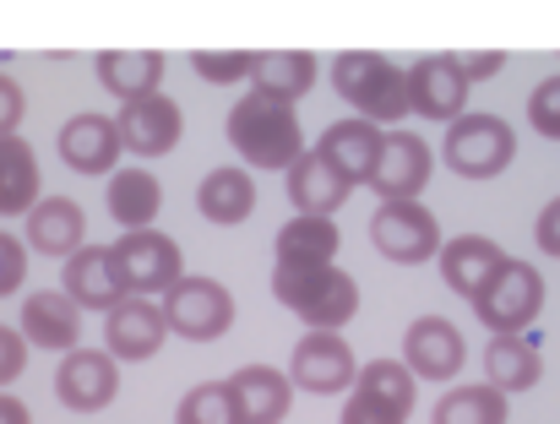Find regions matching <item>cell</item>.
<instances>
[{"mask_svg":"<svg viewBox=\"0 0 560 424\" xmlns=\"http://www.w3.org/2000/svg\"><path fill=\"white\" fill-rule=\"evenodd\" d=\"M338 424H408L397 409H386V403H375L371 392H360V387H349V403H343V420Z\"/></svg>","mask_w":560,"mask_h":424,"instance_id":"obj_37","label":"cell"},{"mask_svg":"<svg viewBox=\"0 0 560 424\" xmlns=\"http://www.w3.org/2000/svg\"><path fill=\"white\" fill-rule=\"evenodd\" d=\"M338 223L332 217H305L294 212L283 228H278V261L283 267H332L338 256Z\"/></svg>","mask_w":560,"mask_h":424,"instance_id":"obj_28","label":"cell"},{"mask_svg":"<svg viewBox=\"0 0 560 424\" xmlns=\"http://www.w3.org/2000/svg\"><path fill=\"white\" fill-rule=\"evenodd\" d=\"M272 294L283 310H294L311 332H338L360 310V283L332 261V267H272Z\"/></svg>","mask_w":560,"mask_h":424,"instance_id":"obj_1","label":"cell"},{"mask_svg":"<svg viewBox=\"0 0 560 424\" xmlns=\"http://www.w3.org/2000/svg\"><path fill=\"white\" fill-rule=\"evenodd\" d=\"M441 153H446V164L463 180H495L517 158V137H512V126L501 115H457L446 126Z\"/></svg>","mask_w":560,"mask_h":424,"instance_id":"obj_6","label":"cell"},{"mask_svg":"<svg viewBox=\"0 0 560 424\" xmlns=\"http://www.w3.org/2000/svg\"><path fill=\"white\" fill-rule=\"evenodd\" d=\"M104 202H109L115 223H126V234H137V228H153V217L164 208V186L148 169H115Z\"/></svg>","mask_w":560,"mask_h":424,"instance_id":"obj_29","label":"cell"},{"mask_svg":"<svg viewBox=\"0 0 560 424\" xmlns=\"http://www.w3.org/2000/svg\"><path fill=\"white\" fill-rule=\"evenodd\" d=\"M196 212H201L207 223H223V228L245 223V217L256 212V186H250V175L234 169V164L201 175V186H196Z\"/></svg>","mask_w":560,"mask_h":424,"instance_id":"obj_26","label":"cell"},{"mask_svg":"<svg viewBox=\"0 0 560 424\" xmlns=\"http://www.w3.org/2000/svg\"><path fill=\"white\" fill-rule=\"evenodd\" d=\"M545 310V278L534 261H501V272L474 294V316L495 332V338H523V327Z\"/></svg>","mask_w":560,"mask_h":424,"instance_id":"obj_4","label":"cell"},{"mask_svg":"<svg viewBox=\"0 0 560 424\" xmlns=\"http://www.w3.org/2000/svg\"><path fill=\"white\" fill-rule=\"evenodd\" d=\"M506 66V55L501 49H485V55H457V71H463V82L474 87V82H485V76H495Z\"/></svg>","mask_w":560,"mask_h":424,"instance_id":"obj_40","label":"cell"},{"mask_svg":"<svg viewBox=\"0 0 560 424\" xmlns=\"http://www.w3.org/2000/svg\"><path fill=\"white\" fill-rule=\"evenodd\" d=\"M0 424H33L27 403H22V398H11V392H0Z\"/></svg>","mask_w":560,"mask_h":424,"instance_id":"obj_42","label":"cell"},{"mask_svg":"<svg viewBox=\"0 0 560 424\" xmlns=\"http://www.w3.org/2000/svg\"><path fill=\"white\" fill-rule=\"evenodd\" d=\"M430 424H506V398L495 387H452Z\"/></svg>","mask_w":560,"mask_h":424,"instance_id":"obj_31","label":"cell"},{"mask_svg":"<svg viewBox=\"0 0 560 424\" xmlns=\"http://www.w3.org/2000/svg\"><path fill=\"white\" fill-rule=\"evenodd\" d=\"M22 365H27V343H22V332L0 327V387H5V381H16V376H22Z\"/></svg>","mask_w":560,"mask_h":424,"instance_id":"obj_39","label":"cell"},{"mask_svg":"<svg viewBox=\"0 0 560 424\" xmlns=\"http://www.w3.org/2000/svg\"><path fill=\"white\" fill-rule=\"evenodd\" d=\"M159 76H164V55H159V49H104V55H98V82H104L120 104L153 98V93H159Z\"/></svg>","mask_w":560,"mask_h":424,"instance_id":"obj_25","label":"cell"},{"mask_svg":"<svg viewBox=\"0 0 560 424\" xmlns=\"http://www.w3.org/2000/svg\"><path fill=\"white\" fill-rule=\"evenodd\" d=\"M159 316L175 338L190 343H218L234 327V299L218 278H175L159 299Z\"/></svg>","mask_w":560,"mask_h":424,"instance_id":"obj_5","label":"cell"},{"mask_svg":"<svg viewBox=\"0 0 560 424\" xmlns=\"http://www.w3.org/2000/svg\"><path fill=\"white\" fill-rule=\"evenodd\" d=\"M360 376L354 365V349L338 338V332H305L300 349H294V365H289V387H305L316 398H332V392H349Z\"/></svg>","mask_w":560,"mask_h":424,"instance_id":"obj_10","label":"cell"},{"mask_svg":"<svg viewBox=\"0 0 560 424\" xmlns=\"http://www.w3.org/2000/svg\"><path fill=\"white\" fill-rule=\"evenodd\" d=\"M22 278H27V245H22L16 234H5V228H0V299H5V294H16V288H22Z\"/></svg>","mask_w":560,"mask_h":424,"instance_id":"obj_36","label":"cell"},{"mask_svg":"<svg viewBox=\"0 0 560 424\" xmlns=\"http://www.w3.org/2000/svg\"><path fill=\"white\" fill-rule=\"evenodd\" d=\"M408 115L419 120H457L468 115V82L457 71V55H424L408 71Z\"/></svg>","mask_w":560,"mask_h":424,"instance_id":"obj_13","label":"cell"},{"mask_svg":"<svg viewBox=\"0 0 560 424\" xmlns=\"http://www.w3.org/2000/svg\"><path fill=\"white\" fill-rule=\"evenodd\" d=\"M115 392H120V365L104 349H71L55 370V398L71 414H98L115 403Z\"/></svg>","mask_w":560,"mask_h":424,"instance_id":"obj_11","label":"cell"},{"mask_svg":"<svg viewBox=\"0 0 560 424\" xmlns=\"http://www.w3.org/2000/svg\"><path fill=\"white\" fill-rule=\"evenodd\" d=\"M430 169H435V158L413 131H381V153H375L365 186L381 202H419V191L430 186Z\"/></svg>","mask_w":560,"mask_h":424,"instance_id":"obj_9","label":"cell"},{"mask_svg":"<svg viewBox=\"0 0 560 424\" xmlns=\"http://www.w3.org/2000/svg\"><path fill=\"white\" fill-rule=\"evenodd\" d=\"M175 424H240V409L229 398V381H207V387H190L175 409Z\"/></svg>","mask_w":560,"mask_h":424,"instance_id":"obj_33","label":"cell"},{"mask_svg":"<svg viewBox=\"0 0 560 424\" xmlns=\"http://www.w3.org/2000/svg\"><path fill=\"white\" fill-rule=\"evenodd\" d=\"M354 387H360V392H371L375 403L397 409L402 420L413 414V376L402 370V360H371V365L354 376Z\"/></svg>","mask_w":560,"mask_h":424,"instance_id":"obj_32","label":"cell"},{"mask_svg":"<svg viewBox=\"0 0 560 424\" xmlns=\"http://www.w3.org/2000/svg\"><path fill=\"white\" fill-rule=\"evenodd\" d=\"M115 137H120V153H137V158H164L175 142H180V104L153 93V98H137L115 115Z\"/></svg>","mask_w":560,"mask_h":424,"instance_id":"obj_14","label":"cell"},{"mask_svg":"<svg viewBox=\"0 0 560 424\" xmlns=\"http://www.w3.org/2000/svg\"><path fill=\"white\" fill-rule=\"evenodd\" d=\"M229 148H234L250 169H289V164L305 153V131H300L294 104H272V98L245 93V98L229 109Z\"/></svg>","mask_w":560,"mask_h":424,"instance_id":"obj_2","label":"cell"},{"mask_svg":"<svg viewBox=\"0 0 560 424\" xmlns=\"http://www.w3.org/2000/svg\"><path fill=\"white\" fill-rule=\"evenodd\" d=\"M371 245L397 267H419L441 250V223L419 202H381L371 217Z\"/></svg>","mask_w":560,"mask_h":424,"instance_id":"obj_8","label":"cell"},{"mask_svg":"<svg viewBox=\"0 0 560 424\" xmlns=\"http://www.w3.org/2000/svg\"><path fill=\"white\" fill-rule=\"evenodd\" d=\"M528 120H534L539 137H556L560 142V76H545V82L534 87V98H528Z\"/></svg>","mask_w":560,"mask_h":424,"instance_id":"obj_34","label":"cell"},{"mask_svg":"<svg viewBox=\"0 0 560 424\" xmlns=\"http://www.w3.org/2000/svg\"><path fill=\"white\" fill-rule=\"evenodd\" d=\"M485 376H490L485 387H495L501 398H512V392H528V387L545 381V360H539V349L528 338H490Z\"/></svg>","mask_w":560,"mask_h":424,"instance_id":"obj_27","label":"cell"},{"mask_svg":"<svg viewBox=\"0 0 560 424\" xmlns=\"http://www.w3.org/2000/svg\"><path fill=\"white\" fill-rule=\"evenodd\" d=\"M77 338H82V310H77L60 288H38V294L22 299V343L71 354Z\"/></svg>","mask_w":560,"mask_h":424,"instance_id":"obj_18","label":"cell"},{"mask_svg":"<svg viewBox=\"0 0 560 424\" xmlns=\"http://www.w3.org/2000/svg\"><path fill=\"white\" fill-rule=\"evenodd\" d=\"M316 55H305V49H256L250 60H245V82H250V93L256 98H272V104H294V98H305L311 87H316Z\"/></svg>","mask_w":560,"mask_h":424,"instance_id":"obj_16","label":"cell"},{"mask_svg":"<svg viewBox=\"0 0 560 424\" xmlns=\"http://www.w3.org/2000/svg\"><path fill=\"white\" fill-rule=\"evenodd\" d=\"M229 398L240 409V424H283L289 403H294V387L272 365H245L240 376H229Z\"/></svg>","mask_w":560,"mask_h":424,"instance_id":"obj_19","label":"cell"},{"mask_svg":"<svg viewBox=\"0 0 560 424\" xmlns=\"http://www.w3.org/2000/svg\"><path fill=\"white\" fill-rule=\"evenodd\" d=\"M245 49H229V55H212V49H196L190 55V66H196V76H207V82H240L245 76Z\"/></svg>","mask_w":560,"mask_h":424,"instance_id":"obj_35","label":"cell"},{"mask_svg":"<svg viewBox=\"0 0 560 424\" xmlns=\"http://www.w3.org/2000/svg\"><path fill=\"white\" fill-rule=\"evenodd\" d=\"M88 239V217L77 202L66 197H44L27 208V245L44 250V256H77Z\"/></svg>","mask_w":560,"mask_h":424,"instance_id":"obj_24","label":"cell"},{"mask_svg":"<svg viewBox=\"0 0 560 424\" xmlns=\"http://www.w3.org/2000/svg\"><path fill=\"white\" fill-rule=\"evenodd\" d=\"M534 239H539V250L560 256V197L545 212H539V223H534Z\"/></svg>","mask_w":560,"mask_h":424,"instance_id":"obj_41","label":"cell"},{"mask_svg":"<svg viewBox=\"0 0 560 424\" xmlns=\"http://www.w3.org/2000/svg\"><path fill=\"white\" fill-rule=\"evenodd\" d=\"M38 202V158L22 137H0V217H16Z\"/></svg>","mask_w":560,"mask_h":424,"instance_id":"obj_30","label":"cell"},{"mask_svg":"<svg viewBox=\"0 0 560 424\" xmlns=\"http://www.w3.org/2000/svg\"><path fill=\"white\" fill-rule=\"evenodd\" d=\"M60 158H66V169H77V175H104V169H115V158H120L115 120H104V115H77V120H66V126H60Z\"/></svg>","mask_w":560,"mask_h":424,"instance_id":"obj_22","label":"cell"},{"mask_svg":"<svg viewBox=\"0 0 560 424\" xmlns=\"http://www.w3.org/2000/svg\"><path fill=\"white\" fill-rule=\"evenodd\" d=\"M311 153L327 158L349 186H365L375 169V153H381V126H371V120H338V126L322 131V142Z\"/></svg>","mask_w":560,"mask_h":424,"instance_id":"obj_21","label":"cell"},{"mask_svg":"<svg viewBox=\"0 0 560 424\" xmlns=\"http://www.w3.org/2000/svg\"><path fill=\"white\" fill-rule=\"evenodd\" d=\"M60 294L77 305V310H115L126 299L115 267H109V245H82L77 256H66V272H60Z\"/></svg>","mask_w":560,"mask_h":424,"instance_id":"obj_17","label":"cell"},{"mask_svg":"<svg viewBox=\"0 0 560 424\" xmlns=\"http://www.w3.org/2000/svg\"><path fill=\"white\" fill-rule=\"evenodd\" d=\"M349 180L327 164V158H316V153H300L294 164H289V202L305 212V217H332V212L349 202Z\"/></svg>","mask_w":560,"mask_h":424,"instance_id":"obj_23","label":"cell"},{"mask_svg":"<svg viewBox=\"0 0 560 424\" xmlns=\"http://www.w3.org/2000/svg\"><path fill=\"white\" fill-rule=\"evenodd\" d=\"M164 338H170V327L153 299L126 294L115 310H104V343H109L104 354L109 360H153L164 349Z\"/></svg>","mask_w":560,"mask_h":424,"instance_id":"obj_15","label":"cell"},{"mask_svg":"<svg viewBox=\"0 0 560 424\" xmlns=\"http://www.w3.org/2000/svg\"><path fill=\"white\" fill-rule=\"evenodd\" d=\"M109 267H115L120 288L137 294V299L164 294L175 278H186V272H180V245H175L170 234H159V228L120 234V239L109 245Z\"/></svg>","mask_w":560,"mask_h":424,"instance_id":"obj_7","label":"cell"},{"mask_svg":"<svg viewBox=\"0 0 560 424\" xmlns=\"http://www.w3.org/2000/svg\"><path fill=\"white\" fill-rule=\"evenodd\" d=\"M332 87L360 109V120H408V71L375 49H343L332 60Z\"/></svg>","mask_w":560,"mask_h":424,"instance_id":"obj_3","label":"cell"},{"mask_svg":"<svg viewBox=\"0 0 560 424\" xmlns=\"http://www.w3.org/2000/svg\"><path fill=\"white\" fill-rule=\"evenodd\" d=\"M22 109H27V98H22L16 76H5V71H0V137H16V126H22Z\"/></svg>","mask_w":560,"mask_h":424,"instance_id":"obj_38","label":"cell"},{"mask_svg":"<svg viewBox=\"0 0 560 424\" xmlns=\"http://www.w3.org/2000/svg\"><path fill=\"white\" fill-rule=\"evenodd\" d=\"M441 278H446V288L452 294H479L495 272H501V261H506V250L490 239V234H457V239H446L441 250Z\"/></svg>","mask_w":560,"mask_h":424,"instance_id":"obj_20","label":"cell"},{"mask_svg":"<svg viewBox=\"0 0 560 424\" xmlns=\"http://www.w3.org/2000/svg\"><path fill=\"white\" fill-rule=\"evenodd\" d=\"M468 349H463V332L446 321V316H419L408 332H402V370L413 381H452L463 370Z\"/></svg>","mask_w":560,"mask_h":424,"instance_id":"obj_12","label":"cell"}]
</instances>
